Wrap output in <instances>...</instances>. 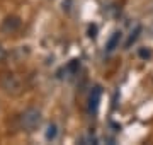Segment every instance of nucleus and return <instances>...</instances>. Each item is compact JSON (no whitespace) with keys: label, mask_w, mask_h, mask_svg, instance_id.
I'll use <instances>...</instances> for the list:
<instances>
[{"label":"nucleus","mask_w":153,"mask_h":145,"mask_svg":"<svg viewBox=\"0 0 153 145\" xmlns=\"http://www.w3.org/2000/svg\"><path fill=\"white\" fill-rule=\"evenodd\" d=\"M100 99H102V89L95 85L92 90H90V94H88V111L90 113H95L97 111L99 104H100Z\"/></svg>","instance_id":"nucleus-4"},{"label":"nucleus","mask_w":153,"mask_h":145,"mask_svg":"<svg viewBox=\"0 0 153 145\" xmlns=\"http://www.w3.org/2000/svg\"><path fill=\"white\" fill-rule=\"evenodd\" d=\"M121 36H123L121 33H114V34H112V38H111V39H109V43H107V50L112 51V50H116V48L119 46Z\"/></svg>","instance_id":"nucleus-8"},{"label":"nucleus","mask_w":153,"mask_h":145,"mask_svg":"<svg viewBox=\"0 0 153 145\" xmlns=\"http://www.w3.org/2000/svg\"><path fill=\"white\" fill-rule=\"evenodd\" d=\"M5 58H7V50L0 45V63H4V61H5Z\"/></svg>","instance_id":"nucleus-10"},{"label":"nucleus","mask_w":153,"mask_h":145,"mask_svg":"<svg viewBox=\"0 0 153 145\" xmlns=\"http://www.w3.org/2000/svg\"><path fill=\"white\" fill-rule=\"evenodd\" d=\"M21 26H22V21L17 16H7L2 21L0 29H2V33H5V34H14L21 29Z\"/></svg>","instance_id":"nucleus-3"},{"label":"nucleus","mask_w":153,"mask_h":145,"mask_svg":"<svg viewBox=\"0 0 153 145\" xmlns=\"http://www.w3.org/2000/svg\"><path fill=\"white\" fill-rule=\"evenodd\" d=\"M152 55V53H150V50H140V56H143V58H148V56Z\"/></svg>","instance_id":"nucleus-11"},{"label":"nucleus","mask_w":153,"mask_h":145,"mask_svg":"<svg viewBox=\"0 0 153 145\" xmlns=\"http://www.w3.org/2000/svg\"><path fill=\"white\" fill-rule=\"evenodd\" d=\"M78 70H80V60H70L65 67V73H70V75H75Z\"/></svg>","instance_id":"nucleus-7"},{"label":"nucleus","mask_w":153,"mask_h":145,"mask_svg":"<svg viewBox=\"0 0 153 145\" xmlns=\"http://www.w3.org/2000/svg\"><path fill=\"white\" fill-rule=\"evenodd\" d=\"M0 87L10 96H21L22 90H24L22 78L17 73H12V72L2 73V77H0Z\"/></svg>","instance_id":"nucleus-2"},{"label":"nucleus","mask_w":153,"mask_h":145,"mask_svg":"<svg viewBox=\"0 0 153 145\" xmlns=\"http://www.w3.org/2000/svg\"><path fill=\"white\" fill-rule=\"evenodd\" d=\"M58 133H60L58 125L56 123H49L48 126H46V132H44V138L48 140V142H55L58 138Z\"/></svg>","instance_id":"nucleus-5"},{"label":"nucleus","mask_w":153,"mask_h":145,"mask_svg":"<svg viewBox=\"0 0 153 145\" xmlns=\"http://www.w3.org/2000/svg\"><path fill=\"white\" fill-rule=\"evenodd\" d=\"M78 144L82 145H92V144H97V137L92 133V132H87V133H83L80 138H78Z\"/></svg>","instance_id":"nucleus-6"},{"label":"nucleus","mask_w":153,"mask_h":145,"mask_svg":"<svg viewBox=\"0 0 153 145\" xmlns=\"http://www.w3.org/2000/svg\"><path fill=\"white\" fill-rule=\"evenodd\" d=\"M140 33H141V28H140V26H136V29H134V33L131 31V36H129V39H128V41H126V48H129V46H131L133 43L136 41V39H138V36H140Z\"/></svg>","instance_id":"nucleus-9"},{"label":"nucleus","mask_w":153,"mask_h":145,"mask_svg":"<svg viewBox=\"0 0 153 145\" xmlns=\"http://www.w3.org/2000/svg\"><path fill=\"white\" fill-rule=\"evenodd\" d=\"M41 121H43V113H41V109H38L34 106L26 108L21 113V116H19V126H21V130L27 132V133L38 130Z\"/></svg>","instance_id":"nucleus-1"}]
</instances>
